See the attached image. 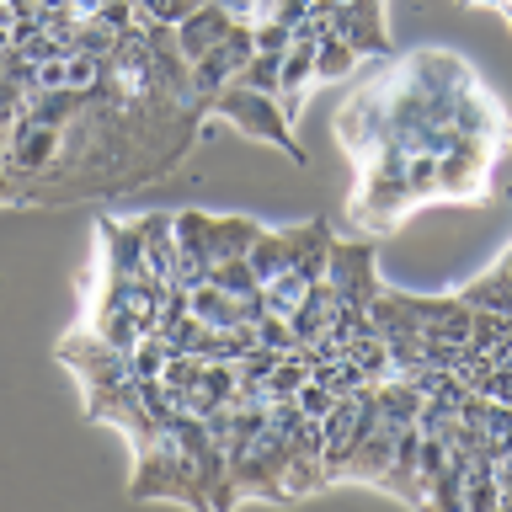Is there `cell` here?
I'll return each mask as SVG.
<instances>
[{
    "label": "cell",
    "instance_id": "6da1fadb",
    "mask_svg": "<svg viewBox=\"0 0 512 512\" xmlns=\"http://www.w3.org/2000/svg\"><path fill=\"white\" fill-rule=\"evenodd\" d=\"M128 496L134 502H187V507H208V496L198 486V470H192L187 448L160 432L144 448H134V480H128Z\"/></svg>",
    "mask_w": 512,
    "mask_h": 512
},
{
    "label": "cell",
    "instance_id": "7a4b0ae2",
    "mask_svg": "<svg viewBox=\"0 0 512 512\" xmlns=\"http://www.w3.org/2000/svg\"><path fill=\"white\" fill-rule=\"evenodd\" d=\"M416 208V192H411V176H406V150H374L363 160V182L352 192V219L363 230H395Z\"/></svg>",
    "mask_w": 512,
    "mask_h": 512
},
{
    "label": "cell",
    "instance_id": "3957f363",
    "mask_svg": "<svg viewBox=\"0 0 512 512\" xmlns=\"http://www.w3.org/2000/svg\"><path fill=\"white\" fill-rule=\"evenodd\" d=\"M203 118H224V123H235L246 139H262L272 144V150H283L288 160H299L304 166V144L294 134V118L278 107V96H267V91H251V86H240V80H230L214 102H208Z\"/></svg>",
    "mask_w": 512,
    "mask_h": 512
},
{
    "label": "cell",
    "instance_id": "277c9868",
    "mask_svg": "<svg viewBox=\"0 0 512 512\" xmlns=\"http://www.w3.org/2000/svg\"><path fill=\"white\" fill-rule=\"evenodd\" d=\"M326 288L336 304H347V310H363L379 299V267H374V246H363V240H331V262H326Z\"/></svg>",
    "mask_w": 512,
    "mask_h": 512
},
{
    "label": "cell",
    "instance_id": "5b68a950",
    "mask_svg": "<svg viewBox=\"0 0 512 512\" xmlns=\"http://www.w3.org/2000/svg\"><path fill=\"white\" fill-rule=\"evenodd\" d=\"M64 150V128L32 118V112H22V118L11 123V139H6V171L16 176V198H22L27 182H38V176L59 160Z\"/></svg>",
    "mask_w": 512,
    "mask_h": 512
},
{
    "label": "cell",
    "instance_id": "8992f818",
    "mask_svg": "<svg viewBox=\"0 0 512 512\" xmlns=\"http://www.w3.org/2000/svg\"><path fill=\"white\" fill-rule=\"evenodd\" d=\"M502 144L486 139H459L448 155H438V198H480L491 182V160Z\"/></svg>",
    "mask_w": 512,
    "mask_h": 512
},
{
    "label": "cell",
    "instance_id": "52a82bcc",
    "mask_svg": "<svg viewBox=\"0 0 512 512\" xmlns=\"http://www.w3.org/2000/svg\"><path fill=\"white\" fill-rule=\"evenodd\" d=\"M214 272V240H208V214L203 208H182L176 214V283L198 288Z\"/></svg>",
    "mask_w": 512,
    "mask_h": 512
},
{
    "label": "cell",
    "instance_id": "ba28073f",
    "mask_svg": "<svg viewBox=\"0 0 512 512\" xmlns=\"http://www.w3.org/2000/svg\"><path fill=\"white\" fill-rule=\"evenodd\" d=\"M331 32L358 48V59H384V54H390V32H384V0H342V6H336Z\"/></svg>",
    "mask_w": 512,
    "mask_h": 512
},
{
    "label": "cell",
    "instance_id": "9c48e42d",
    "mask_svg": "<svg viewBox=\"0 0 512 512\" xmlns=\"http://www.w3.org/2000/svg\"><path fill=\"white\" fill-rule=\"evenodd\" d=\"M96 240H102V278H150L139 224H123V219L102 214L96 219Z\"/></svg>",
    "mask_w": 512,
    "mask_h": 512
},
{
    "label": "cell",
    "instance_id": "30bf717a",
    "mask_svg": "<svg viewBox=\"0 0 512 512\" xmlns=\"http://www.w3.org/2000/svg\"><path fill=\"white\" fill-rule=\"evenodd\" d=\"M395 438H400V427L395 422H379L358 438V448H352V459H347V475L342 480H363V486H384V470H390V459H395Z\"/></svg>",
    "mask_w": 512,
    "mask_h": 512
},
{
    "label": "cell",
    "instance_id": "8fae6325",
    "mask_svg": "<svg viewBox=\"0 0 512 512\" xmlns=\"http://www.w3.org/2000/svg\"><path fill=\"white\" fill-rule=\"evenodd\" d=\"M288 240V267L304 272L310 283L326 278V262H331V224L326 219H310V224H294V230H283Z\"/></svg>",
    "mask_w": 512,
    "mask_h": 512
},
{
    "label": "cell",
    "instance_id": "7c38bea8",
    "mask_svg": "<svg viewBox=\"0 0 512 512\" xmlns=\"http://www.w3.org/2000/svg\"><path fill=\"white\" fill-rule=\"evenodd\" d=\"M230 22H235V11H224L219 0H203V6L192 11L187 22H176V48H182V59L198 64L208 48H214L224 32H230Z\"/></svg>",
    "mask_w": 512,
    "mask_h": 512
},
{
    "label": "cell",
    "instance_id": "4fadbf2b",
    "mask_svg": "<svg viewBox=\"0 0 512 512\" xmlns=\"http://www.w3.org/2000/svg\"><path fill=\"white\" fill-rule=\"evenodd\" d=\"M139 240H144V267L155 283H176V214H144Z\"/></svg>",
    "mask_w": 512,
    "mask_h": 512
},
{
    "label": "cell",
    "instance_id": "5bb4252c",
    "mask_svg": "<svg viewBox=\"0 0 512 512\" xmlns=\"http://www.w3.org/2000/svg\"><path fill=\"white\" fill-rule=\"evenodd\" d=\"M262 235V224L246 214H208V240H214V262H230V256H246Z\"/></svg>",
    "mask_w": 512,
    "mask_h": 512
},
{
    "label": "cell",
    "instance_id": "9a60e30c",
    "mask_svg": "<svg viewBox=\"0 0 512 512\" xmlns=\"http://www.w3.org/2000/svg\"><path fill=\"white\" fill-rule=\"evenodd\" d=\"M459 299L470 304V310H491V315H512V278L507 272H480L475 283L459 288Z\"/></svg>",
    "mask_w": 512,
    "mask_h": 512
},
{
    "label": "cell",
    "instance_id": "2e32d148",
    "mask_svg": "<svg viewBox=\"0 0 512 512\" xmlns=\"http://www.w3.org/2000/svg\"><path fill=\"white\" fill-rule=\"evenodd\" d=\"M304 294H310V278H304V272H294V267H283L278 278L262 283L267 315H283V320H294V310L304 304Z\"/></svg>",
    "mask_w": 512,
    "mask_h": 512
},
{
    "label": "cell",
    "instance_id": "e0dca14e",
    "mask_svg": "<svg viewBox=\"0 0 512 512\" xmlns=\"http://www.w3.org/2000/svg\"><path fill=\"white\" fill-rule=\"evenodd\" d=\"M352 70H358V48L347 38H336V32H326L315 48V80H347Z\"/></svg>",
    "mask_w": 512,
    "mask_h": 512
},
{
    "label": "cell",
    "instance_id": "ac0fdd59",
    "mask_svg": "<svg viewBox=\"0 0 512 512\" xmlns=\"http://www.w3.org/2000/svg\"><path fill=\"white\" fill-rule=\"evenodd\" d=\"M246 256H251V272H256V283L278 278V272L288 267V240H283V230H262V235H256V246H251Z\"/></svg>",
    "mask_w": 512,
    "mask_h": 512
},
{
    "label": "cell",
    "instance_id": "d6986e66",
    "mask_svg": "<svg viewBox=\"0 0 512 512\" xmlns=\"http://www.w3.org/2000/svg\"><path fill=\"white\" fill-rule=\"evenodd\" d=\"M278 70H283V54H262V48H256V54L240 64V86H251V91H267V96H278Z\"/></svg>",
    "mask_w": 512,
    "mask_h": 512
},
{
    "label": "cell",
    "instance_id": "ffe728a7",
    "mask_svg": "<svg viewBox=\"0 0 512 512\" xmlns=\"http://www.w3.org/2000/svg\"><path fill=\"white\" fill-rule=\"evenodd\" d=\"M208 283H219L224 294H256V272H251V256H230V262H214V272H208Z\"/></svg>",
    "mask_w": 512,
    "mask_h": 512
},
{
    "label": "cell",
    "instance_id": "44dd1931",
    "mask_svg": "<svg viewBox=\"0 0 512 512\" xmlns=\"http://www.w3.org/2000/svg\"><path fill=\"white\" fill-rule=\"evenodd\" d=\"M310 6H315V0H256L251 22H288V27H299V16Z\"/></svg>",
    "mask_w": 512,
    "mask_h": 512
},
{
    "label": "cell",
    "instance_id": "7402d4cb",
    "mask_svg": "<svg viewBox=\"0 0 512 512\" xmlns=\"http://www.w3.org/2000/svg\"><path fill=\"white\" fill-rule=\"evenodd\" d=\"M256 347H272V352H294V326H288L283 315H262L256 320Z\"/></svg>",
    "mask_w": 512,
    "mask_h": 512
},
{
    "label": "cell",
    "instance_id": "603a6c76",
    "mask_svg": "<svg viewBox=\"0 0 512 512\" xmlns=\"http://www.w3.org/2000/svg\"><path fill=\"white\" fill-rule=\"evenodd\" d=\"M464 507L470 512H496L502 496H496V475H470L464 480Z\"/></svg>",
    "mask_w": 512,
    "mask_h": 512
},
{
    "label": "cell",
    "instance_id": "cb8c5ba5",
    "mask_svg": "<svg viewBox=\"0 0 512 512\" xmlns=\"http://www.w3.org/2000/svg\"><path fill=\"white\" fill-rule=\"evenodd\" d=\"M336 406V395L326 390V384H320V379H310V384H304V390H299V411L304 416H310V422H320V416H326Z\"/></svg>",
    "mask_w": 512,
    "mask_h": 512
},
{
    "label": "cell",
    "instance_id": "d4e9b609",
    "mask_svg": "<svg viewBox=\"0 0 512 512\" xmlns=\"http://www.w3.org/2000/svg\"><path fill=\"white\" fill-rule=\"evenodd\" d=\"M288 43H294V27L288 22H256V48L262 54H283Z\"/></svg>",
    "mask_w": 512,
    "mask_h": 512
},
{
    "label": "cell",
    "instance_id": "484cf974",
    "mask_svg": "<svg viewBox=\"0 0 512 512\" xmlns=\"http://www.w3.org/2000/svg\"><path fill=\"white\" fill-rule=\"evenodd\" d=\"M16 198V176L6 171V160H0V203H11Z\"/></svg>",
    "mask_w": 512,
    "mask_h": 512
},
{
    "label": "cell",
    "instance_id": "4316f807",
    "mask_svg": "<svg viewBox=\"0 0 512 512\" xmlns=\"http://www.w3.org/2000/svg\"><path fill=\"white\" fill-rule=\"evenodd\" d=\"M107 6V0H70V11L80 16V22H86V16H96V11H102Z\"/></svg>",
    "mask_w": 512,
    "mask_h": 512
},
{
    "label": "cell",
    "instance_id": "83f0119b",
    "mask_svg": "<svg viewBox=\"0 0 512 512\" xmlns=\"http://www.w3.org/2000/svg\"><path fill=\"white\" fill-rule=\"evenodd\" d=\"M38 11H70V0H38Z\"/></svg>",
    "mask_w": 512,
    "mask_h": 512
},
{
    "label": "cell",
    "instance_id": "f1b7e54d",
    "mask_svg": "<svg viewBox=\"0 0 512 512\" xmlns=\"http://www.w3.org/2000/svg\"><path fill=\"white\" fill-rule=\"evenodd\" d=\"M507 27H512V0H507Z\"/></svg>",
    "mask_w": 512,
    "mask_h": 512
},
{
    "label": "cell",
    "instance_id": "f546056e",
    "mask_svg": "<svg viewBox=\"0 0 512 512\" xmlns=\"http://www.w3.org/2000/svg\"><path fill=\"white\" fill-rule=\"evenodd\" d=\"M336 6H342V0H336Z\"/></svg>",
    "mask_w": 512,
    "mask_h": 512
},
{
    "label": "cell",
    "instance_id": "4dcf8cb0",
    "mask_svg": "<svg viewBox=\"0 0 512 512\" xmlns=\"http://www.w3.org/2000/svg\"><path fill=\"white\" fill-rule=\"evenodd\" d=\"M502 6H507V0H502Z\"/></svg>",
    "mask_w": 512,
    "mask_h": 512
}]
</instances>
